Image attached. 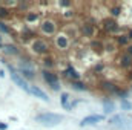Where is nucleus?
Listing matches in <instances>:
<instances>
[{
    "label": "nucleus",
    "mask_w": 132,
    "mask_h": 130,
    "mask_svg": "<svg viewBox=\"0 0 132 130\" xmlns=\"http://www.w3.org/2000/svg\"><path fill=\"white\" fill-rule=\"evenodd\" d=\"M63 119H65L63 115L52 113V112H42V113L35 115V121L42 126H46V127H54V126L60 124Z\"/></svg>",
    "instance_id": "nucleus-1"
},
{
    "label": "nucleus",
    "mask_w": 132,
    "mask_h": 130,
    "mask_svg": "<svg viewBox=\"0 0 132 130\" xmlns=\"http://www.w3.org/2000/svg\"><path fill=\"white\" fill-rule=\"evenodd\" d=\"M108 124L111 127L117 130H132V116L128 113H120V115H114Z\"/></svg>",
    "instance_id": "nucleus-2"
},
{
    "label": "nucleus",
    "mask_w": 132,
    "mask_h": 130,
    "mask_svg": "<svg viewBox=\"0 0 132 130\" xmlns=\"http://www.w3.org/2000/svg\"><path fill=\"white\" fill-rule=\"evenodd\" d=\"M42 77H43V80L48 83V86L52 89V90H60V78H59V75L54 72V70H46V69H43L42 70Z\"/></svg>",
    "instance_id": "nucleus-3"
},
{
    "label": "nucleus",
    "mask_w": 132,
    "mask_h": 130,
    "mask_svg": "<svg viewBox=\"0 0 132 130\" xmlns=\"http://www.w3.org/2000/svg\"><path fill=\"white\" fill-rule=\"evenodd\" d=\"M25 80H34L35 78V70L34 66L29 60H22V63L19 64V70H17Z\"/></svg>",
    "instance_id": "nucleus-4"
},
{
    "label": "nucleus",
    "mask_w": 132,
    "mask_h": 130,
    "mask_svg": "<svg viewBox=\"0 0 132 130\" xmlns=\"http://www.w3.org/2000/svg\"><path fill=\"white\" fill-rule=\"evenodd\" d=\"M57 22L55 20H52V18H46V20H43L42 23H40V31L43 35H55L57 34Z\"/></svg>",
    "instance_id": "nucleus-5"
},
{
    "label": "nucleus",
    "mask_w": 132,
    "mask_h": 130,
    "mask_svg": "<svg viewBox=\"0 0 132 130\" xmlns=\"http://www.w3.org/2000/svg\"><path fill=\"white\" fill-rule=\"evenodd\" d=\"M31 49H32L34 54H37V55H46L49 52V44L43 38H35L31 43Z\"/></svg>",
    "instance_id": "nucleus-6"
},
{
    "label": "nucleus",
    "mask_w": 132,
    "mask_h": 130,
    "mask_svg": "<svg viewBox=\"0 0 132 130\" xmlns=\"http://www.w3.org/2000/svg\"><path fill=\"white\" fill-rule=\"evenodd\" d=\"M8 67H9V72H11V78H12V81H14L20 89H23L25 92H29V84H28V81H26V80H25V78H23V77H22V75H20V73H19V72H17L11 64L8 66Z\"/></svg>",
    "instance_id": "nucleus-7"
},
{
    "label": "nucleus",
    "mask_w": 132,
    "mask_h": 130,
    "mask_svg": "<svg viewBox=\"0 0 132 130\" xmlns=\"http://www.w3.org/2000/svg\"><path fill=\"white\" fill-rule=\"evenodd\" d=\"M62 77L66 78L69 83H72V81H80V78H81V73L74 67L72 64H69L66 69H63V72H62Z\"/></svg>",
    "instance_id": "nucleus-8"
},
{
    "label": "nucleus",
    "mask_w": 132,
    "mask_h": 130,
    "mask_svg": "<svg viewBox=\"0 0 132 130\" xmlns=\"http://www.w3.org/2000/svg\"><path fill=\"white\" fill-rule=\"evenodd\" d=\"M54 44L59 51H68L69 46H71V40L65 34H57L55 38H54Z\"/></svg>",
    "instance_id": "nucleus-9"
},
{
    "label": "nucleus",
    "mask_w": 132,
    "mask_h": 130,
    "mask_svg": "<svg viewBox=\"0 0 132 130\" xmlns=\"http://www.w3.org/2000/svg\"><path fill=\"white\" fill-rule=\"evenodd\" d=\"M101 25H103V29L106 31V32L109 34H117L120 32V25L114 20V18H111V17H108V18H104L103 22H101Z\"/></svg>",
    "instance_id": "nucleus-10"
},
{
    "label": "nucleus",
    "mask_w": 132,
    "mask_h": 130,
    "mask_svg": "<svg viewBox=\"0 0 132 130\" xmlns=\"http://www.w3.org/2000/svg\"><path fill=\"white\" fill-rule=\"evenodd\" d=\"M104 119L103 115H89V116H85L81 121H80V127H86V126H95L97 123H101Z\"/></svg>",
    "instance_id": "nucleus-11"
},
{
    "label": "nucleus",
    "mask_w": 132,
    "mask_h": 130,
    "mask_svg": "<svg viewBox=\"0 0 132 130\" xmlns=\"http://www.w3.org/2000/svg\"><path fill=\"white\" fill-rule=\"evenodd\" d=\"M28 94H31L32 97L35 98H40L42 101H45V103H49V97H48V94L45 92V90H42L38 86H29V92Z\"/></svg>",
    "instance_id": "nucleus-12"
},
{
    "label": "nucleus",
    "mask_w": 132,
    "mask_h": 130,
    "mask_svg": "<svg viewBox=\"0 0 132 130\" xmlns=\"http://www.w3.org/2000/svg\"><path fill=\"white\" fill-rule=\"evenodd\" d=\"M117 64L120 66L121 69H129V67H132V57L128 55L126 52L120 54L118 58H117Z\"/></svg>",
    "instance_id": "nucleus-13"
},
{
    "label": "nucleus",
    "mask_w": 132,
    "mask_h": 130,
    "mask_svg": "<svg viewBox=\"0 0 132 130\" xmlns=\"http://www.w3.org/2000/svg\"><path fill=\"white\" fill-rule=\"evenodd\" d=\"M117 87H118V86H117L115 83L108 81V80H104V81H101V83H100V89H101V90H104V92H108V94H112V95H115Z\"/></svg>",
    "instance_id": "nucleus-14"
},
{
    "label": "nucleus",
    "mask_w": 132,
    "mask_h": 130,
    "mask_svg": "<svg viewBox=\"0 0 132 130\" xmlns=\"http://www.w3.org/2000/svg\"><path fill=\"white\" fill-rule=\"evenodd\" d=\"M80 34L83 37H94L95 35V26L94 25H89V23H83L80 26Z\"/></svg>",
    "instance_id": "nucleus-15"
},
{
    "label": "nucleus",
    "mask_w": 132,
    "mask_h": 130,
    "mask_svg": "<svg viewBox=\"0 0 132 130\" xmlns=\"http://www.w3.org/2000/svg\"><path fill=\"white\" fill-rule=\"evenodd\" d=\"M101 104H103V112H104L106 115H109V113H114V112H115V103H114L112 99L104 98Z\"/></svg>",
    "instance_id": "nucleus-16"
},
{
    "label": "nucleus",
    "mask_w": 132,
    "mask_h": 130,
    "mask_svg": "<svg viewBox=\"0 0 132 130\" xmlns=\"http://www.w3.org/2000/svg\"><path fill=\"white\" fill-rule=\"evenodd\" d=\"M2 51L6 54V55H19L20 54V49L15 46V44H5L2 48Z\"/></svg>",
    "instance_id": "nucleus-17"
},
{
    "label": "nucleus",
    "mask_w": 132,
    "mask_h": 130,
    "mask_svg": "<svg viewBox=\"0 0 132 130\" xmlns=\"http://www.w3.org/2000/svg\"><path fill=\"white\" fill-rule=\"evenodd\" d=\"M69 99H72V98L69 97L68 92H62L60 94V104H62V107L66 109V110H69Z\"/></svg>",
    "instance_id": "nucleus-18"
},
{
    "label": "nucleus",
    "mask_w": 132,
    "mask_h": 130,
    "mask_svg": "<svg viewBox=\"0 0 132 130\" xmlns=\"http://www.w3.org/2000/svg\"><path fill=\"white\" fill-rule=\"evenodd\" d=\"M115 40H117V44H118V46H126V48H128V46L131 44V43H129L131 40L128 38V35H126V34H123V35H121V34H120V35H117V37H115Z\"/></svg>",
    "instance_id": "nucleus-19"
},
{
    "label": "nucleus",
    "mask_w": 132,
    "mask_h": 130,
    "mask_svg": "<svg viewBox=\"0 0 132 130\" xmlns=\"http://www.w3.org/2000/svg\"><path fill=\"white\" fill-rule=\"evenodd\" d=\"M120 107H121L123 112L128 113V112H131L132 110V103L128 99V98H121V99H120Z\"/></svg>",
    "instance_id": "nucleus-20"
},
{
    "label": "nucleus",
    "mask_w": 132,
    "mask_h": 130,
    "mask_svg": "<svg viewBox=\"0 0 132 130\" xmlns=\"http://www.w3.org/2000/svg\"><path fill=\"white\" fill-rule=\"evenodd\" d=\"M71 87H72L74 90H78V92L88 90V86H86L83 81H72V83H71Z\"/></svg>",
    "instance_id": "nucleus-21"
},
{
    "label": "nucleus",
    "mask_w": 132,
    "mask_h": 130,
    "mask_svg": "<svg viewBox=\"0 0 132 130\" xmlns=\"http://www.w3.org/2000/svg\"><path fill=\"white\" fill-rule=\"evenodd\" d=\"M43 66H45L46 70H52V69L55 67L54 58H52V57H45V58H43Z\"/></svg>",
    "instance_id": "nucleus-22"
},
{
    "label": "nucleus",
    "mask_w": 132,
    "mask_h": 130,
    "mask_svg": "<svg viewBox=\"0 0 132 130\" xmlns=\"http://www.w3.org/2000/svg\"><path fill=\"white\" fill-rule=\"evenodd\" d=\"M109 12H111V15H112V17H118V15H121L123 8H121V5H114V6H111V8H109Z\"/></svg>",
    "instance_id": "nucleus-23"
},
{
    "label": "nucleus",
    "mask_w": 132,
    "mask_h": 130,
    "mask_svg": "<svg viewBox=\"0 0 132 130\" xmlns=\"http://www.w3.org/2000/svg\"><path fill=\"white\" fill-rule=\"evenodd\" d=\"M25 18H26V22H28V23H34V22H38V14H37V12H28Z\"/></svg>",
    "instance_id": "nucleus-24"
},
{
    "label": "nucleus",
    "mask_w": 132,
    "mask_h": 130,
    "mask_svg": "<svg viewBox=\"0 0 132 130\" xmlns=\"http://www.w3.org/2000/svg\"><path fill=\"white\" fill-rule=\"evenodd\" d=\"M91 48H92V51L97 52V54H101V52H103V44H101L100 41H92Z\"/></svg>",
    "instance_id": "nucleus-25"
},
{
    "label": "nucleus",
    "mask_w": 132,
    "mask_h": 130,
    "mask_svg": "<svg viewBox=\"0 0 132 130\" xmlns=\"http://www.w3.org/2000/svg\"><path fill=\"white\" fill-rule=\"evenodd\" d=\"M128 94H129V92H128L126 89H123V87H120V86L117 87V92H115V95L120 98V99H121V98H128Z\"/></svg>",
    "instance_id": "nucleus-26"
},
{
    "label": "nucleus",
    "mask_w": 132,
    "mask_h": 130,
    "mask_svg": "<svg viewBox=\"0 0 132 130\" xmlns=\"http://www.w3.org/2000/svg\"><path fill=\"white\" fill-rule=\"evenodd\" d=\"M0 32H3V34H11V28H9L8 25H5L3 22H0Z\"/></svg>",
    "instance_id": "nucleus-27"
},
{
    "label": "nucleus",
    "mask_w": 132,
    "mask_h": 130,
    "mask_svg": "<svg viewBox=\"0 0 132 130\" xmlns=\"http://www.w3.org/2000/svg\"><path fill=\"white\" fill-rule=\"evenodd\" d=\"M8 15H9V11L6 8H3V6H0V18H5Z\"/></svg>",
    "instance_id": "nucleus-28"
},
{
    "label": "nucleus",
    "mask_w": 132,
    "mask_h": 130,
    "mask_svg": "<svg viewBox=\"0 0 132 130\" xmlns=\"http://www.w3.org/2000/svg\"><path fill=\"white\" fill-rule=\"evenodd\" d=\"M59 5H60V6H65V8H69V6H72V3H71V2H60Z\"/></svg>",
    "instance_id": "nucleus-29"
},
{
    "label": "nucleus",
    "mask_w": 132,
    "mask_h": 130,
    "mask_svg": "<svg viewBox=\"0 0 132 130\" xmlns=\"http://www.w3.org/2000/svg\"><path fill=\"white\" fill-rule=\"evenodd\" d=\"M126 54H128V55H131V57H132V44H129V46L126 48Z\"/></svg>",
    "instance_id": "nucleus-30"
},
{
    "label": "nucleus",
    "mask_w": 132,
    "mask_h": 130,
    "mask_svg": "<svg viewBox=\"0 0 132 130\" xmlns=\"http://www.w3.org/2000/svg\"><path fill=\"white\" fill-rule=\"evenodd\" d=\"M6 129H8V124H5V123L0 121V130H6Z\"/></svg>",
    "instance_id": "nucleus-31"
},
{
    "label": "nucleus",
    "mask_w": 132,
    "mask_h": 130,
    "mask_svg": "<svg viewBox=\"0 0 132 130\" xmlns=\"http://www.w3.org/2000/svg\"><path fill=\"white\" fill-rule=\"evenodd\" d=\"M126 35H128V38H129V40H132V29H129V32L126 34Z\"/></svg>",
    "instance_id": "nucleus-32"
},
{
    "label": "nucleus",
    "mask_w": 132,
    "mask_h": 130,
    "mask_svg": "<svg viewBox=\"0 0 132 130\" xmlns=\"http://www.w3.org/2000/svg\"><path fill=\"white\" fill-rule=\"evenodd\" d=\"M3 46H5V43H3V40H2V37H0V49H2Z\"/></svg>",
    "instance_id": "nucleus-33"
},
{
    "label": "nucleus",
    "mask_w": 132,
    "mask_h": 130,
    "mask_svg": "<svg viewBox=\"0 0 132 130\" xmlns=\"http://www.w3.org/2000/svg\"><path fill=\"white\" fill-rule=\"evenodd\" d=\"M131 90H132V89H131Z\"/></svg>",
    "instance_id": "nucleus-34"
}]
</instances>
